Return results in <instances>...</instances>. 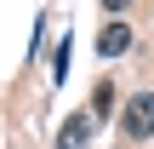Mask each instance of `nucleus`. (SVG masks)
Returning <instances> with one entry per match:
<instances>
[{
	"instance_id": "nucleus-1",
	"label": "nucleus",
	"mask_w": 154,
	"mask_h": 149,
	"mask_svg": "<svg viewBox=\"0 0 154 149\" xmlns=\"http://www.w3.org/2000/svg\"><path fill=\"white\" fill-rule=\"evenodd\" d=\"M120 126H126V138H131V144H143V138H154V92H137V98L126 103Z\"/></svg>"
},
{
	"instance_id": "nucleus-5",
	"label": "nucleus",
	"mask_w": 154,
	"mask_h": 149,
	"mask_svg": "<svg viewBox=\"0 0 154 149\" xmlns=\"http://www.w3.org/2000/svg\"><path fill=\"white\" fill-rule=\"evenodd\" d=\"M63 75H69V40H63V46H57V57H51V80H63Z\"/></svg>"
},
{
	"instance_id": "nucleus-2",
	"label": "nucleus",
	"mask_w": 154,
	"mask_h": 149,
	"mask_svg": "<svg viewBox=\"0 0 154 149\" xmlns=\"http://www.w3.org/2000/svg\"><path fill=\"white\" fill-rule=\"evenodd\" d=\"M126 46H131V29H126L120 17H109V23H103V34H97V52H103V57H120Z\"/></svg>"
},
{
	"instance_id": "nucleus-3",
	"label": "nucleus",
	"mask_w": 154,
	"mask_h": 149,
	"mask_svg": "<svg viewBox=\"0 0 154 149\" xmlns=\"http://www.w3.org/2000/svg\"><path fill=\"white\" fill-rule=\"evenodd\" d=\"M86 138H91V121H86V115H74V121H63V132H57V149H80Z\"/></svg>"
},
{
	"instance_id": "nucleus-6",
	"label": "nucleus",
	"mask_w": 154,
	"mask_h": 149,
	"mask_svg": "<svg viewBox=\"0 0 154 149\" xmlns=\"http://www.w3.org/2000/svg\"><path fill=\"white\" fill-rule=\"evenodd\" d=\"M103 11H109V17H120V11H126V0H103Z\"/></svg>"
},
{
	"instance_id": "nucleus-4",
	"label": "nucleus",
	"mask_w": 154,
	"mask_h": 149,
	"mask_svg": "<svg viewBox=\"0 0 154 149\" xmlns=\"http://www.w3.org/2000/svg\"><path fill=\"white\" fill-rule=\"evenodd\" d=\"M109 109H114V86L103 80V86H97V98H91V115H109Z\"/></svg>"
}]
</instances>
